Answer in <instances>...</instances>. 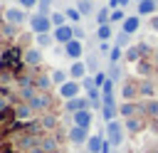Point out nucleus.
I'll list each match as a JSON object with an SVG mask.
<instances>
[{"label":"nucleus","mask_w":158,"mask_h":153,"mask_svg":"<svg viewBox=\"0 0 158 153\" xmlns=\"http://www.w3.org/2000/svg\"><path fill=\"white\" fill-rule=\"evenodd\" d=\"M25 64V52H20L17 47H10V49H5L2 52V57H0V67L2 69H20Z\"/></svg>","instance_id":"1"},{"label":"nucleus","mask_w":158,"mask_h":153,"mask_svg":"<svg viewBox=\"0 0 158 153\" xmlns=\"http://www.w3.org/2000/svg\"><path fill=\"white\" fill-rule=\"evenodd\" d=\"M30 30H32L35 35H42V32H52V30H54V25H52V20H49V15H42V12H35V15L30 17Z\"/></svg>","instance_id":"2"},{"label":"nucleus","mask_w":158,"mask_h":153,"mask_svg":"<svg viewBox=\"0 0 158 153\" xmlns=\"http://www.w3.org/2000/svg\"><path fill=\"white\" fill-rule=\"evenodd\" d=\"M123 131H126V126L116 118V121H109L106 123V141L111 143V146H121L123 143Z\"/></svg>","instance_id":"3"},{"label":"nucleus","mask_w":158,"mask_h":153,"mask_svg":"<svg viewBox=\"0 0 158 153\" xmlns=\"http://www.w3.org/2000/svg\"><path fill=\"white\" fill-rule=\"evenodd\" d=\"M5 22H7V25H15V27H20L22 22H30V20H27L25 10L17 5V7H7V10H5Z\"/></svg>","instance_id":"4"},{"label":"nucleus","mask_w":158,"mask_h":153,"mask_svg":"<svg viewBox=\"0 0 158 153\" xmlns=\"http://www.w3.org/2000/svg\"><path fill=\"white\" fill-rule=\"evenodd\" d=\"M79 91H81V89H79V81H77V79H69V81H64V84L59 86V96H62L64 101H69V99H77V96H81Z\"/></svg>","instance_id":"5"},{"label":"nucleus","mask_w":158,"mask_h":153,"mask_svg":"<svg viewBox=\"0 0 158 153\" xmlns=\"http://www.w3.org/2000/svg\"><path fill=\"white\" fill-rule=\"evenodd\" d=\"M64 109H67V114H77V111L91 109V101H89V96H77V99L64 101Z\"/></svg>","instance_id":"6"},{"label":"nucleus","mask_w":158,"mask_h":153,"mask_svg":"<svg viewBox=\"0 0 158 153\" xmlns=\"http://www.w3.org/2000/svg\"><path fill=\"white\" fill-rule=\"evenodd\" d=\"M52 35H54V39H57L59 44H67V42L74 39V27H72V25H62V27H54Z\"/></svg>","instance_id":"7"},{"label":"nucleus","mask_w":158,"mask_h":153,"mask_svg":"<svg viewBox=\"0 0 158 153\" xmlns=\"http://www.w3.org/2000/svg\"><path fill=\"white\" fill-rule=\"evenodd\" d=\"M69 141H72L74 146L86 143V141H89V128H84V126H72V128H69Z\"/></svg>","instance_id":"8"},{"label":"nucleus","mask_w":158,"mask_h":153,"mask_svg":"<svg viewBox=\"0 0 158 153\" xmlns=\"http://www.w3.org/2000/svg\"><path fill=\"white\" fill-rule=\"evenodd\" d=\"M64 54H67L69 59H81V54H84V44H81V39H72V42H67V44H64Z\"/></svg>","instance_id":"9"},{"label":"nucleus","mask_w":158,"mask_h":153,"mask_svg":"<svg viewBox=\"0 0 158 153\" xmlns=\"http://www.w3.org/2000/svg\"><path fill=\"white\" fill-rule=\"evenodd\" d=\"M42 64V49L40 47H30V49H25V67H40Z\"/></svg>","instance_id":"10"},{"label":"nucleus","mask_w":158,"mask_h":153,"mask_svg":"<svg viewBox=\"0 0 158 153\" xmlns=\"http://www.w3.org/2000/svg\"><path fill=\"white\" fill-rule=\"evenodd\" d=\"M27 104L32 106V111H47V109H49V96H47L44 91H37Z\"/></svg>","instance_id":"11"},{"label":"nucleus","mask_w":158,"mask_h":153,"mask_svg":"<svg viewBox=\"0 0 158 153\" xmlns=\"http://www.w3.org/2000/svg\"><path fill=\"white\" fill-rule=\"evenodd\" d=\"M138 27H141V15H128L121 22V32H126V35H136Z\"/></svg>","instance_id":"12"},{"label":"nucleus","mask_w":158,"mask_h":153,"mask_svg":"<svg viewBox=\"0 0 158 153\" xmlns=\"http://www.w3.org/2000/svg\"><path fill=\"white\" fill-rule=\"evenodd\" d=\"M86 72H89V67H86V62H81V59H74L72 67H69V76L77 79V81H81V79L86 76Z\"/></svg>","instance_id":"13"},{"label":"nucleus","mask_w":158,"mask_h":153,"mask_svg":"<svg viewBox=\"0 0 158 153\" xmlns=\"http://www.w3.org/2000/svg\"><path fill=\"white\" fill-rule=\"evenodd\" d=\"M42 153H57L59 151V141L54 136H40V146H37Z\"/></svg>","instance_id":"14"},{"label":"nucleus","mask_w":158,"mask_h":153,"mask_svg":"<svg viewBox=\"0 0 158 153\" xmlns=\"http://www.w3.org/2000/svg\"><path fill=\"white\" fill-rule=\"evenodd\" d=\"M72 121H74V126H84V128H89V126H91V111H89V109L77 111V114H72Z\"/></svg>","instance_id":"15"},{"label":"nucleus","mask_w":158,"mask_h":153,"mask_svg":"<svg viewBox=\"0 0 158 153\" xmlns=\"http://www.w3.org/2000/svg\"><path fill=\"white\" fill-rule=\"evenodd\" d=\"M104 151V138H101V133L99 136H89V141H86V153H101Z\"/></svg>","instance_id":"16"},{"label":"nucleus","mask_w":158,"mask_h":153,"mask_svg":"<svg viewBox=\"0 0 158 153\" xmlns=\"http://www.w3.org/2000/svg\"><path fill=\"white\" fill-rule=\"evenodd\" d=\"M138 109H141V104L126 101V104H121V106H118V114H121L123 118H131V116H136V114H138Z\"/></svg>","instance_id":"17"},{"label":"nucleus","mask_w":158,"mask_h":153,"mask_svg":"<svg viewBox=\"0 0 158 153\" xmlns=\"http://www.w3.org/2000/svg\"><path fill=\"white\" fill-rule=\"evenodd\" d=\"M158 10V0H141L138 2V15H153Z\"/></svg>","instance_id":"18"},{"label":"nucleus","mask_w":158,"mask_h":153,"mask_svg":"<svg viewBox=\"0 0 158 153\" xmlns=\"http://www.w3.org/2000/svg\"><path fill=\"white\" fill-rule=\"evenodd\" d=\"M35 39H37V47H40V49H44V47H52V44L57 42L52 32H42V35H35Z\"/></svg>","instance_id":"19"},{"label":"nucleus","mask_w":158,"mask_h":153,"mask_svg":"<svg viewBox=\"0 0 158 153\" xmlns=\"http://www.w3.org/2000/svg\"><path fill=\"white\" fill-rule=\"evenodd\" d=\"M96 25H111V7H99L96 12Z\"/></svg>","instance_id":"20"},{"label":"nucleus","mask_w":158,"mask_h":153,"mask_svg":"<svg viewBox=\"0 0 158 153\" xmlns=\"http://www.w3.org/2000/svg\"><path fill=\"white\" fill-rule=\"evenodd\" d=\"M111 35H114L111 25H99V27H96V39H99V42H109Z\"/></svg>","instance_id":"21"},{"label":"nucleus","mask_w":158,"mask_h":153,"mask_svg":"<svg viewBox=\"0 0 158 153\" xmlns=\"http://www.w3.org/2000/svg\"><path fill=\"white\" fill-rule=\"evenodd\" d=\"M123 126H126V131H131V133H138V131L143 128V121H141L138 116H131V118H126V121H123Z\"/></svg>","instance_id":"22"},{"label":"nucleus","mask_w":158,"mask_h":153,"mask_svg":"<svg viewBox=\"0 0 158 153\" xmlns=\"http://www.w3.org/2000/svg\"><path fill=\"white\" fill-rule=\"evenodd\" d=\"M49 76H52V81H54L57 86H62L64 81H69V79H72V76H69V72H64V69H54Z\"/></svg>","instance_id":"23"},{"label":"nucleus","mask_w":158,"mask_h":153,"mask_svg":"<svg viewBox=\"0 0 158 153\" xmlns=\"http://www.w3.org/2000/svg\"><path fill=\"white\" fill-rule=\"evenodd\" d=\"M116 114H118L116 104H104V106H101V116H104L106 121H116Z\"/></svg>","instance_id":"24"},{"label":"nucleus","mask_w":158,"mask_h":153,"mask_svg":"<svg viewBox=\"0 0 158 153\" xmlns=\"http://www.w3.org/2000/svg\"><path fill=\"white\" fill-rule=\"evenodd\" d=\"M126 57V52H123V47H118V44H114V49H111V54H109V62L111 64H118L121 59Z\"/></svg>","instance_id":"25"},{"label":"nucleus","mask_w":158,"mask_h":153,"mask_svg":"<svg viewBox=\"0 0 158 153\" xmlns=\"http://www.w3.org/2000/svg\"><path fill=\"white\" fill-rule=\"evenodd\" d=\"M52 84H54V81H52V76H37V79H35V86H37V91H47Z\"/></svg>","instance_id":"26"},{"label":"nucleus","mask_w":158,"mask_h":153,"mask_svg":"<svg viewBox=\"0 0 158 153\" xmlns=\"http://www.w3.org/2000/svg\"><path fill=\"white\" fill-rule=\"evenodd\" d=\"M49 20H52L54 27H62V25H67V12H59V10H57V12L49 15Z\"/></svg>","instance_id":"27"},{"label":"nucleus","mask_w":158,"mask_h":153,"mask_svg":"<svg viewBox=\"0 0 158 153\" xmlns=\"http://www.w3.org/2000/svg\"><path fill=\"white\" fill-rule=\"evenodd\" d=\"M15 116H17V118H27V116H32V106H30V104H20V106L15 109Z\"/></svg>","instance_id":"28"},{"label":"nucleus","mask_w":158,"mask_h":153,"mask_svg":"<svg viewBox=\"0 0 158 153\" xmlns=\"http://www.w3.org/2000/svg\"><path fill=\"white\" fill-rule=\"evenodd\" d=\"M64 12H67V20H69V22H79V20H81V12H79V7H67Z\"/></svg>","instance_id":"29"},{"label":"nucleus","mask_w":158,"mask_h":153,"mask_svg":"<svg viewBox=\"0 0 158 153\" xmlns=\"http://www.w3.org/2000/svg\"><path fill=\"white\" fill-rule=\"evenodd\" d=\"M133 96H138V86H133V84H126V86H123V99H126V101H131Z\"/></svg>","instance_id":"30"},{"label":"nucleus","mask_w":158,"mask_h":153,"mask_svg":"<svg viewBox=\"0 0 158 153\" xmlns=\"http://www.w3.org/2000/svg\"><path fill=\"white\" fill-rule=\"evenodd\" d=\"M141 109H146V114H151V116H158V101H146V104H141Z\"/></svg>","instance_id":"31"},{"label":"nucleus","mask_w":158,"mask_h":153,"mask_svg":"<svg viewBox=\"0 0 158 153\" xmlns=\"http://www.w3.org/2000/svg\"><path fill=\"white\" fill-rule=\"evenodd\" d=\"M128 15L123 12V7H116V10H111V22H123Z\"/></svg>","instance_id":"32"},{"label":"nucleus","mask_w":158,"mask_h":153,"mask_svg":"<svg viewBox=\"0 0 158 153\" xmlns=\"http://www.w3.org/2000/svg\"><path fill=\"white\" fill-rule=\"evenodd\" d=\"M114 86H116V81H114V79H106L104 86H101V94H104V96H114Z\"/></svg>","instance_id":"33"},{"label":"nucleus","mask_w":158,"mask_h":153,"mask_svg":"<svg viewBox=\"0 0 158 153\" xmlns=\"http://www.w3.org/2000/svg\"><path fill=\"white\" fill-rule=\"evenodd\" d=\"M77 7H79V12H81V15H91V10H94V7H91V0H79V2H77Z\"/></svg>","instance_id":"34"},{"label":"nucleus","mask_w":158,"mask_h":153,"mask_svg":"<svg viewBox=\"0 0 158 153\" xmlns=\"http://www.w3.org/2000/svg\"><path fill=\"white\" fill-rule=\"evenodd\" d=\"M40 126H42V128H54V126H57V118H54V116H42V118H40Z\"/></svg>","instance_id":"35"},{"label":"nucleus","mask_w":158,"mask_h":153,"mask_svg":"<svg viewBox=\"0 0 158 153\" xmlns=\"http://www.w3.org/2000/svg\"><path fill=\"white\" fill-rule=\"evenodd\" d=\"M37 7H40L37 12H42V15H52V10H49V7H52V0H40Z\"/></svg>","instance_id":"36"},{"label":"nucleus","mask_w":158,"mask_h":153,"mask_svg":"<svg viewBox=\"0 0 158 153\" xmlns=\"http://www.w3.org/2000/svg\"><path fill=\"white\" fill-rule=\"evenodd\" d=\"M106 79H109V74H106V72H96V74H94V84H96L99 89L104 86V81H106Z\"/></svg>","instance_id":"37"},{"label":"nucleus","mask_w":158,"mask_h":153,"mask_svg":"<svg viewBox=\"0 0 158 153\" xmlns=\"http://www.w3.org/2000/svg\"><path fill=\"white\" fill-rule=\"evenodd\" d=\"M128 39H131V35H126V32H118V35H116V44H118V47H126Z\"/></svg>","instance_id":"38"},{"label":"nucleus","mask_w":158,"mask_h":153,"mask_svg":"<svg viewBox=\"0 0 158 153\" xmlns=\"http://www.w3.org/2000/svg\"><path fill=\"white\" fill-rule=\"evenodd\" d=\"M106 74H109V79H114V81H118V76H121V69H118V64H111V69H109Z\"/></svg>","instance_id":"39"},{"label":"nucleus","mask_w":158,"mask_h":153,"mask_svg":"<svg viewBox=\"0 0 158 153\" xmlns=\"http://www.w3.org/2000/svg\"><path fill=\"white\" fill-rule=\"evenodd\" d=\"M37 2H40V0H17V5H20L22 10H32V7H37Z\"/></svg>","instance_id":"40"},{"label":"nucleus","mask_w":158,"mask_h":153,"mask_svg":"<svg viewBox=\"0 0 158 153\" xmlns=\"http://www.w3.org/2000/svg\"><path fill=\"white\" fill-rule=\"evenodd\" d=\"M138 94H143V96H151V94H153V84L143 81V84H141V89H138Z\"/></svg>","instance_id":"41"},{"label":"nucleus","mask_w":158,"mask_h":153,"mask_svg":"<svg viewBox=\"0 0 158 153\" xmlns=\"http://www.w3.org/2000/svg\"><path fill=\"white\" fill-rule=\"evenodd\" d=\"M128 2H131V0H109V7L116 10V7H126Z\"/></svg>","instance_id":"42"},{"label":"nucleus","mask_w":158,"mask_h":153,"mask_svg":"<svg viewBox=\"0 0 158 153\" xmlns=\"http://www.w3.org/2000/svg\"><path fill=\"white\" fill-rule=\"evenodd\" d=\"M111 49H114V47H111L109 42H99V52H101V54H111Z\"/></svg>","instance_id":"43"},{"label":"nucleus","mask_w":158,"mask_h":153,"mask_svg":"<svg viewBox=\"0 0 158 153\" xmlns=\"http://www.w3.org/2000/svg\"><path fill=\"white\" fill-rule=\"evenodd\" d=\"M74 39H84V30L79 25H74Z\"/></svg>","instance_id":"44"},{"label":"nucleus","mask_w":158,"mask_h":153,"mask_svg":"<svg viewBox=\"0 0 158 153\" xmlns=\"http://www.w3.org/2000/svg\"><path fill=\"white\" fill-rule=\"evenodd\" d=\"M86 67H89V72H96V57H89L86 59Z\"/></svg>","instance_id":"45"},{"label":"nucleus","mask_w":158,"mask_h":153,"mask_svg":"<svg viewBox=\"0 0 158 153\" xmlns=\"http://www.w3.org/2000/svg\"><path fill=\"white\" fill-rule=\"evenodd\" d=\"M151 27H153V30H158V17H153V20H151Z\"/></svg>","instance_id":"46"},{"label":"nucleus","mask_w":158,"mask_h":153,"mask_svg":"<svg viewBox=\"0 0 158 153\" xmlns=\"http://www.w3.org/2000/svg\"><path fill=\"white\" fill-rule=\"evenodd\" d=\"M136 2H141V0H136Z\"/></svg>","instance_id":"47"}]
</instances>
